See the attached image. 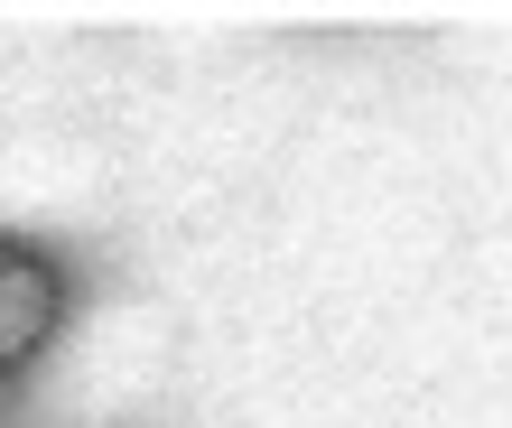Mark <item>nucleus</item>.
Listing matches in <instances>:
<instances>
[{"mask_svg":"<svg viewBox=\"0 0 512 428\" xmlns=\"http://www.w3.org/2000/svg\"><path fill=\"white\" fill-rule=\"evenodd\" d=\"M47 326H56V280H47V261L28 252V242H0V373L47 345Z\"/></svg>","mask_w":512,"mask_h":428,"instance_id":"1","label":"nucleus"}]
</instances>
